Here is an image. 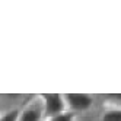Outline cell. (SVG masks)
Returning a JSON list of instances; mask_svg holds the SVG:
<instances>
[{
  "mask_svg": "<svg viewBox=\"0 0 121 121\" xmlns=\"http://www.w3.org/2000/svg\"><path fill=\"white\" fill-rule=\"evenodd\" d=\"M101 121H121V108H111L104 111Z\"/></svg>",
  "mask_w": 121,
  "mask_h": 121,
  "instance_id": "277c9868",
  "label": "cell"
},
{
  "mask_svg": "<svg viewBox=\"0 0 121 121\" xmlns=\"http://www.w3.org/2000/svg\"><path fill=\"white\" fill-rule=\"evenodd\" d=\"M64 101H66V107L67 111L70 112H83V111H88L92 107V96L88 93H66L63 95Z\"/></svg>",
  "mask_w": 121,
  "mask_h": 121,
  "instance_id": "7a4b0ae2",
  "label": "cell"
},
{
  "mask_svg": "<svg viewBox=\"0 0 121 121\" xmlns=\"http://www.w3.org/2000/svg\"><path fill=\"white\" fill-rule=\"evenodd\" d=\"M42 120V108L37 105H29L21 112L19 121H41Z\"/></svg>",
  "mask_w": 121,
  "mask_h": 121,
  "instance_id": "3957f363",
  "label": "cell"
},
{
  "mask_svg": "<svg viewBox=\"0 0 121 121\" xmlns=\"http://www.w3.org/2000/svg\"><path fill=\"white\" fill-rule=\"evenodd\" d=\"M42 101V118L45 121L54 118L67 111L64 96L60 93H42L39 95Z\"/></svg>",
  "mask_w": 121,
  "mask_h": 121,
  "instance_id": "6da1fadb",
  "label": "cell"
},
{
  "mask_svg": "<svg viewBox=\"0 0 121 121\" xmlns=\"http://www.w3.org/2000/svg\"><path fill=\"white\" fill-rule=\"evenodd\" d=\"M21 112L18 108H13V109H9L2 114V117H0V121H19L21 118Z\"/></svg>",
  "mask_w": 121,
  "mask_h": 121,
  "instance_id": "5b68a950",
  "label": "cell"
},
{
  "mask_svg": "<svg viewBox=\"0 0 121 121\" xmlns=\"http://www.w3.org/2000/svg\"><path fill=\"white\" fill-rule=\"evenodd\" d=\"M48 121H74V112L66 111V112H63V114H60V115L51 118Z\"/></svg>",
  "mask_w": 121,
  "mask_h": 121,
  "instance_id": "8992f818",
  "label": "cell"
}]
</instances>
